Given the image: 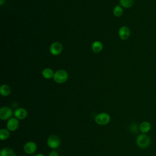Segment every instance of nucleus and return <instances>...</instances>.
Here are the masks:
<instances>
[{
  "label": "nucleus",
  "instance_id": "obj_1",
  "mask_svg": "<svg viewBox=\"0 0 156 156\" xmlns=\"http://www.w3.org/2000/svg\"><path fill=\"white\" fill-rule=\"evenodd\" d=\"M111 118L109 114L106 112H101L96 115L94 121L96 124L101 126H105L108 124L110 121Z\"/></svg>",
  "mask_w": 156,
  "mask_h": 156
},
{
  "label": "nucleus",
  "instance_id": "obj_2",
  "mask_svg": "<svg viewBox=\"0 0 156 156\" xmlns=\"http://www.w3.org/2000/svg\"><path fill=\"white\" fill-rule=\"evenodd\" d=\"M68 77V73L65 70L58 69L54 73L53 79L55 82L62 83L67 80Z\"/></svg>",
  "mask_w": 156,
  "mask_h": 156
},
{
  "label": "nucleus",
  "instance_id": "obj_3",
  "mask_svg": "<svg viewBox=\"0 0 156 156\" xmlns=\"http://www.w3.org/2000/svg\"><path fill=\"white\" fill-rule=\"evenodd\" d=\"M47 145L49 147L55 149L58 148L60 145V139L55 135H51L47 140Z\"/></svg>",
  "mask_w": 156,
  "mask_h": 156
},
{
  "label": "nucleus",
  "instance_id": "obj_4",
  "mask_svg": "<svg viewBox=\"0 0 156 156\" xmlns=\"http://www.w3.org/2000/svg\"><path fill=\"white\" fill-rule=\"evenodd\" d=\"M151 140L149 137L145 134H140L136 138L137 145L141 148H146L149 146Z\"/></svg>",
  "mask_w": 156,
  "mask_h": 156
},
{
  "label": "nucleus",
  "instance_id": "obj_5",
  "mask_svg": "<svg viewBox=\"0 0 156 156\" xmlns=\"http://www.w3.org/2000/svg\"><path fill=\"white\" fill-rule=\"evenodd\" d=\"M13 113L12 110L7 106H4L0 109V119L2 121L9 120L12 118Z\"/></svg>",
  "mask_w": 156,
  "mask_h": 156
},
{
  "label": "nucleus",
  "instance_id": "obj_6",
  "mask_svg": "<svg viewBox=\"0 0 156 156\" xmlns=\"http://www.w3.org/2000/svg\"><path fill=\"white\" fill-rule=\"evenodd\" d=\"M19 119L16 118L15 117H12L10 118L7 122V129L10 132L15 131L19 127Z\"/></svg>",
  "mask_w": 156,
  "mask_h": 156
},
{
  "label": "nucleus",
  "instance_id": "obj_7",
  "mask_svg": "<svg viewBox=\"0 0 156 156\" xmlns=\"http://www.w3.org/2000/svg\"><path fill=\"white\" fill-rule=\"evenodd\" d=\"M37 146L34 141H27L24 145L23 150L27 154H32L37 151Z\"/></svg>",
  "mask_w": 156,
  "mask_h": 156
},
{
  "label": "nucleus",
  "instance_id": "obj_8",
  "mask_svg": "<svg viewBox=\"0 0 156 156\" xmlns=\"http://www.w3.org/2000/svg\"><path fill=\"white\" fill-rule=\"evenodd\" d=\"M63 49L62 44L59 42H54L53 43L49 48L50 52L54 55H57L60 54Z\"/></svg>",
  "mask_w": 156,
  "mask_h": 156
},
{
  "label": "nucleus",
  "instance_id": "obj_9",
  "mask_svg": "<svg viewBox=\"0 0 156 156\" xmlns=\"http://www.w3.org/2000/svg\"><path fill=\"white\" fill-rule=\"evenodd\" d=\"M13 115L14 117L18 119H24L27 116V112L25 108L20 107L15 109L13 112Z\"/></svg>",
  "mask_w": 156,
  "mask_h": 156
},
{
  "label": "nucleus",
  "instance_id": "obj_10",
  "mask_svg": "<svg viewBox=\"0 0 156 156\" xmlns=\"http://www.w3.org/2000/svg\"><path fill=\"white\" fill-rule=\"evenodd\" d=\"M130 34V29L127 26H122L121 27L118 31V35L121 39L122 40H126L127 39Z\"/></svg>",
  "mask_w": 156,
  "mask_h": 156
},
{
  "label": "nucleus",
  "instance_id": "obj_11",
  "mask_svg": "<svg viewBox=\"0 0 156 156\" xmlns=\"http://www.w3.org/2000/svg\"><path fill=\"white\" fill-rule=\"evenodd\" d=\"M0 156H16L14 150L10 147H4L0 152Z\"/></svg>",
  "mask_w": 156,
  "mask_h": 156
},
{
  "label": "nucleus",
  "instance_id": "obj_12",
  "mask_svg": "<svg viewBox=\"0 0 156 156\" xmlns=\"http://www.w3.org/2000/svg\"><path fill=\"white\" fill-rule=\"evenodd\" d=\"M11 91L10 87L7 84H3L0 87V93L2 96H7Z\"/></svg>",
  "mask_w": 156,
  "mask_h": 156
},
{
  "label": "nucleus",
  "instance_id": "obj_13",
  "mask_svg": "<svg viewBox=\"0 0 156 156\" xmlns=\"http://www.w3.org/2000/svg\"><path fill=\"white\" fill-rule=\"evenodd\" d=\"M91 48H92V50L94 52L98 53V52H100L102 51V49L103 48V45H102L101 42H100L99 41H95L92 44Z\"/></svg>",
  "mask_w": 156,
  "mask_h": 156
},
{
  "label": "nucleus",
  "instance_id": "obj_14",
  "mask_svg": "<svg viewBox=\"0 0 156 156\" xmlns=\"http://www.w3.org/2000/svg\"><path fill=\"white\" fill-rule=\"evenodd\" d=\"M151 124L147 121H144L141 122V124L140 126V130L143 133L148 132L151 130Z\"/></svg>",
  "mask_w": 156,
  "mask_h": 156
},
{
  "label": "nucleus",
  "instance_id": "obj_15",
  "mask_svg": "<svg viewBox=\"0 0 156 156\" xmlns=\"http://www.w3.org/2000/svg\"><path fill=\"white\" fill-rule=\"evenodd\" d=\"M54 73L51 68H45L42 71V76L45 79H49L54 77Z\"/></svg>",
  "mask_w": 156,
  "mask_h": 156
},
{
  "label": "nucleus",
  "instance_id": "obj_16",
  "mask_svg": "<svg viewBox=\"0 0 156 156\" xmlns=\"http://www.w3.org/2000/svg\"><path fill=\"white\" fill-rule=\"evenodd\" d=\"M10 136V131L8 129L2 128L0 129V139L1 140H5Z\"/></svg>",
  "mask_w": 156,
  "mask_h": 156
},
{
  "label": "nucleus",
  "instance_id": "obj_17",
  "mask_svg": "<svg viewBox=\"0 0 156 156\" xmlns=\"http://www.w3.org/2000/svg\"><path fill=\"white\" fill-rule=\"evenodd\" d=\"M119 3L122 7L129 8L134 3V0H119Z\"/></svg>",
  "mask_w": 156,
  "mask_h": 156
},
{
  "label": "nucleus",
  "instance_id": "obj_18",
  "mask_svg": "<svg viewBox=\"0 0 156 156\" xmlns=\"http://www.w3.org/2000/svg\"><path fill=\"white\" fill-rule=\"evenodd\" d=\"M113 14L116 17L121 16L123 13V10L120 5H116L113 9Z\"/></svg>",
  "mask_w": 156,
  "mask_h": 156
},
{
  "label": "nucleus",
  "instance_id": "obj_19",
  "mask_svg": "<svg viewBox=\"0 0 156 156\" xmlns=\"http://www.w3.org/2000/svg\"><path fill=\"white\" fill-rule=\"evenodd\" d=\"M48 156H59V155H58V153L56 151L53 150L49 152Z\"/></svg>",
  "mask_w": 156,
  "mask_h": 156
},
{
  "label": "nucleus",
  "instance_id": "obj_20",
  "mask_svg": "<svg viewBox=\"0 0 156 156\" xmlns=\"http://www.w3.org/2000/svg\"><path fill=\"white\" fill-rule=\"evenodd\" d=\"M5 2V0H0V5H2Z\"/></svg>",
  "mask_w": 156,
  "mask_h": 156
},
{
  "label": "nucleus",
  "instance_id": "obj_21",
  "mask_svg": "<svg viewBox=\"0 0 156 156\" xmlns=\"http://www.w3.org/2000/svg\"><path fill=\"white\" fill-rule=\"evenodd\" d=\"M35 156H44V155L42 153H39V154H36Z\"/></svg>",
  "mask_w": 156,
  "mask_h": 156
},
{
  "label": "nucleus",
  "instance_id": "obj_22",
  "mask_svg": "<svg viewBox=\"0 0 156 156\" xmlns=\"http://www.w3.org/2000/svg\"><path fill=\"white\" fill-rule=\"evenodd\" d=\"M21 156H27V155H21Z\"/></svg>",
  "mask_w": 156,
  "mask_h": 156
}]
</instances>
